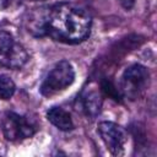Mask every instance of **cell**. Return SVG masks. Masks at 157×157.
I'll list each match as a JSON object with an SVG mask.
<instances>
[{"label": "cell", "instance_id": "cell-1", "mask_svg": "<svg viewBox=\"0 0 157 157\" xmlns=\"http://www.w3.org/2000/svg\"><path fill=\"white\" fill-rule=\"evenodd\" d=\"M91 26L92 17L87 10L63 2L48 9L45 36L65 44H77L90 36Z\"/></svg>", "mask_w": 157, "mask_h": 157}, {"label": "cell", "instance_id": "cell-2", "mask_svg": "<svg viewBox=\"0 0 157 157\" xmlns=\"http://www.w3.org/2000/svg\"><path fill=\"white\" fill-rule=\"evenodd\" d=\"M74 80L75 70L71 63H69L67 60H61L56 63L45 76L39 91L44 97H53L71 86Z\"/></svg>", "mask_w": 157, "mask_h": 157}, {"label": "cell", "instance_id": "cell-3", "mask_svg": "<svg viewBox=\"0 0 157 157\" xmlns=\"http://www.w3.org/2000/svg\"><path fill=\"white\" fill-rule=\"evenodd\" d=\"M150 85V72L140 64L129 66L121 75L120 92L124 97L135 101L140 98Z\"/></svg>", "mask_w": 157, "mask_h": 157}, {"label": "cell", "instance_id": "cell-4", "mask_svg": "<svg viewBox=\"0 0 157 157\" xmlns=\"http://www.w3.org/2000/svg\"><path fill=\"white\" fill-rule=\"evenodd\" d=\"M28 60L25 47L15 40L7 31H0V66L7 69H20Z\"/></svg>", "mask_w": 157, "mask_h": 157}, {"label": "cell", "instance_id": "cell-5", "mask_svg": "<svg viewBox=\"0 0 157 157\" xmlns=\"http://www.w3.org/2000/svg\"><path fill=\"white\" fill-rule=\"evenodd\" d=\"M1 129L5 139L13 142L32 137L37 131V126L32 120L13 112H9L4 115Z\"/></svg>", "mask_w": 157, "mask_h": 157}, {"label": "cell", "instance_id": "cell-6", "mask_svg": "<svg viewBox=\"0 0 157 157\" xmlns=\"http://www.w3.org/2000/svg\"><path fill=\"white\" fill-rule=\"evenodd\" d=\"M97 130L112 155L121 156L124 153L125 145L128 142V134L123 126L113 121H101Z\"/></svg>", "mask_w": 157, "mask_h": 157}, {"label": "cell", "instance_id": "cell-7", "mask_svg": "<svg viewBox=\"0 0 157 157\" xmlns=\"http://www.w3.org/2000/svg\"><path fill=\"white\" fill-rule=\"evenodd\" d=\"M102 94L98 88L96 87H87L80 96V104L81 109L85 112L86 115L94 118L99 114L102 108Z\"/></svg>", "mask_w": 157, "mask_h": 157}, {"label": "cell", "instance_id": "cell-8", "mask_svg": "<svg viewBox=\"0 0 157 157\" xmlns=\"http://www.w3.org/2000/svg\"><path fill=\"white\" fill-rule=\"evenodd\" d=\"M48 9L49 7L36 9V11H33L27 20V31L36 37L45 36V22H47Z\"/></svg>", "mask_w": 157, "mask_h": 157}, {"label": "cell", "instance_id": "cell-9", "mask_svg": "<svg viewBox=\"0 0 157 157\" xmlns=\"http://www.w3.org/2000/svg\"><path fill=\"white\" fill-rule=\"evenodd\" d=\"M47 119L59 130L69 131L74 129V121L69 112L60 107H53L47 112Z\"/></svg>", "mask_w": 157, "mask_h": 157}, {"label": "cell", "instance_id": "cell-10", "mask_svg": "<svg viewBox=\"0 0 157 157\" xmlns=\"http://www.w3.org/2000/svg\"><path fill=\"white\" fill-rule=\"evenodd\" d=\"M16 91L15 82L7 75H0V99H10Z\"/></svg>", "mask_w": 157, "mask_h": 157}, {"label": "cell", "instance_id": "cell-11", "mask_svg": "<svg viewBox=\"0 0 157 157\" xmlns=\"http://www.w3.org/2000/svg\"><path fill=\"white\" fill-rule=\"evenodd\" d=\"M101 90H102L105 94H108L109 97H112V98L115 99V101H119V99L123 97L121 92H119L118 88H117L110 81H108V80H103V81H102V83H101Z\"/></svg>", "mask_w": 157, "mask_h": 157}, {"label": "cell", "instance_id": "cell-12", "mask_svg": "<svg viewBox=\"0 0 157 157\" xmlns=\"http://www.w3.org/2000/svg\"><path fill=\"white\" fill-rule=\"evenodd\" d=\"M21 1H39V0H0L1 9H9L12 4H20Z\"/></svg>", "mask_w": 157, "mask_h": 157}, {"label": "cell", "instance_id": "cell-13", "mask_svg": "<svg viewBox=\"0 0 157 157\" xmlns=\"http://www.w3.org/2000/svg\"><path fill=\"white\" fill-rule=\"evenodd\" d=\"M119 1V4L125 9V10H130L134 5H135V2H136V0H118Z\"/></svg>", "mask_w": 157, "mask_h": 157}]
</instances>
